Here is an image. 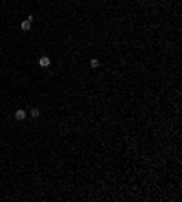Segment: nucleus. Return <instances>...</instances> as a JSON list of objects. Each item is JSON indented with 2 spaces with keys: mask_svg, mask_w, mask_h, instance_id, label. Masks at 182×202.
<instances>
[{
  "mask_svg": "<svg viewBox=\"0 0 182 202\" xmlns=\"http://www.w3.org/2000/svg\"><path fill=\"white\" fill-rule=\"evenodd\" d=\"M15 119H17V120H24V119H26V111H24V109H17V111H15Z\"/></svg>",
  "mask_w": 182,
  "mask_h": 202,
  "instance_id": "obj_2",
  "label": "nucleus"
},
{
  "mask_svg": "<svg viewBox=\"0 0 182 202\" xmlns=\"http://www.w3.org/2000/svg\"><path fill=\"white\" fill-rule=\"evenodd\" d=\"M89 66L93 67V69H97V67H98V66H100V62H98V60H97V58H91V62H89Z\"/></svg>",
  "mask_w": 182,
  "mask_h": 202,
  "instance_id": "obj_5",
  "label": "nucleus"
},
{
  "mask_svg": "<svg viewBox=\"0 0 182 202\" xmlns=\"http://www.w3.org/2000/svg\"><path fill=\"white\" fill-rule=\"evenodd\" d=\"M49 64H51V58H49V57H40V58H38V66H40V67H47Z\"/></svg>",
  "mask_w": 182,
  "mask_h": 202,
  "instance_id": "obj_1",
  "label": "nucleus"
},
{
  "mask_svg": "<svg viewBox=\"0 0 182 202\" xmlns=\"http://www.w3.org/2000/svg\"><path fill=\"white\" fill-rule=\"evenodd\" d=\"M29 115H31L33 119H38V117H40V109H38V107H33V109H31V113H29Z\"/></svg>",
  "mask_w": 182,
  "mask_h": 202,
  "instance_id": "obj_4",
  "label": "nucleus"
},
{
  "mask_svg": "<svg viewBox=\"0 0 182 202\" xmlns=\"http://www.w3.org/2000/svg\"><path fill=\"white\" fill-rule=\"evenodd\" d=\"M20 29H24V31H29V29H31V22H29L27 18H26V20L20 24Z\"/></svg>",
  "mask_w": 182,
  "mask_h": 202,
  "instance_id": "obj_3",
  "label": "nucleus"
}]
</instances>
